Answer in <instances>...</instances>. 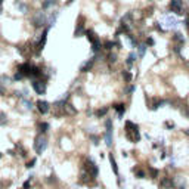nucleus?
<instances>
[{
    "instance_id": "5",
    "label": "nucleus",
    "mask_w": 189,
    "mask_h": 189,
    "mask_svg": "<svg viewBox=\"0 0 189 189\" xmlns=\"http://www.w3.org/2000/svg\"><path fill=\"white\" fill-rule=\"evenodd\" d=\"M31 87H33V90H34L37 95H46V90H47V84H46L43 80H39V78H33V81H31Z\"/></svg>"
},
{
    "instance_id": "40",
    "label": "nucleus",
    "mask_w": 189,
    "mask_h": 189,
    "mask_svg": "<svg viewBox=\"0 0 189 189\" xmlns=\"http://www.w3.org/2000/svg\"><path fill=\"white\" fill-rule=\"evenodd\" d=\"M31 179H33V176H30V179L24 183V189H30L31 188Z\"/></svg>"
},
{
    "instance_id": "49",
    "label": "nucleus",
    "mask_w": 189,
    "mask_h": 189,
    "mask_svg": "<svg viewBox=\"0 0 189 189\" xmlns=\"http://www.w3.org/2000/svg\"><path fill=\"white\" fill-rule=\"evenodd\" d=\"M185 133H186V134H189V129H186V130H185Z\"/></svg>"
},
{
    "instance_id": "34",
    "label": "nucleus",
    "mask_w": 189,
    "mask_h": 189,
    "mask_svg": "<svg viewBox=\"0 0 189 189\" xmlns=\"http://www.w3.org/2000/svg\"><path fill=\"white\" fill-rule=\"evenodd\" d=\"M115 44H118V43H115V42H111V40H109V42H105V43H104V47H105L106 50H112V47H114Z\"/></svg>"
},
{
    "instance_id": "46",
    "label": "nucleus",
    "mask_w": 189,
    "mask_h": 189,
    "mask_svg": "<svg viewBox=\"0 0 189 189\" xmlns=\"http://www.w3.org/2000/svg\"><path fill=\"white\" fill-rule=\"evenodd\" d=\"M6 93V89H5V86L3 84H0V95H5Z\"/></svg>"
},
{
    "instance_id": "19",
    "label": "nucleus",
    "mask_w": 189,
    "mask_h": 189,
    "mask_svg": "<svg viewBox=\"0 0 189 189\" xmlns=\"http://www.w3.org/2000/svg\"><path fill=\"white\" fill-rule=\"evenodd\" d=\"M86 37H87V40H89L90 43H95V42L100 40L99 37L96 35V33H95L93 30H86Z\"/></svg>"
},
{
    "instance_id": "15",
    "label": "nucleus",
    "mask_w": 189,
    "mask_h": 189,
    "mask_svg": "<svg viewBox=\"0 0 189 189\" xmlns=\"http://www.w3.org/2000/svg\"><path fill=\"white\" fill-rule=\"evenodd\" d=\"M93 62H95V58L89 59V61H86L84 64L80 67V72H87V71H90L92 67H93Z\"/></svg>"
},
{
    "instance_id": "26",
    "label": "nucleus",
    "mask_w": 189,
    "mask_h": 189,
    "mask_svg": "<svg viewBox=\"0 0 189 189\" xmlns=\"http://www.w3.org/2000/svg\"><path fill=\"white\" fill-rule=\"evenodd\" d=\"M64 112H67L68 115H75V114H77V109H75L71 104H67L65 108H64Z\"/></svg>"
},
{
    "instance_id": "4",
    "label": "nucleus",
    "mask_w": 189,
    "mask_h": 189,
    "mask_svg": "<svg viewBox=\"0 0 189 189\" xmlns=\"http://www.w3.org/2000/svg\"><path fill=\"white\" fill-rule=\"evenodd\" d=\"M46 148H47V139H46L43 134H39V136L34 139V151H35V154L42 155L44 151H46Z\"/></svg>"
},
{
    "instance_id": "45",
    "label": "nucleus",
    "mask_w": 189,
    "mask_h": 189,
    "mask_svg": "<svg viewBox=\"0 0 189 189\" xmlns=\"http://www.w3.org/2000/svg\"><path fill=\"white\" fill-rule=\"evenodd\" d=\"M185 27H186V30L189 33V16H186V19H185Z\"/></svg>"
},
{
    "instance_id": "10",
    "label": "nucleus",
    "mask_w": 189,
    "mask_h": 189,
    "mask_svg": "<svg viewBox=\"0 0 189 189\" xmlns=\"http://www.w3.org/2000/svg\"><path fill=\"white\" fill-rule=\"evenodd\" d=\"M49 30H50V27H46V28L43 30V33H42V37H40L39 43H37V50H39V52H42V50L44 49V46H46V42H47V34H49Z\"/></svg>"
},
{
    "instance_id": "25",
    "label": "nucleus",
    "mask_w": 189,
    "mask_h": 189,
    "mask_svg": "<svg viewBox=\"0 0 189 189\" xmlns=\"http://www.w3.org/2000/svg\"><path fill=\"white\" fill-rule=\"evenodd\" d=\"M114 109L118 112V117L121 118L124 115V112H126V105L124 104H117V105H114Z\"/></svg>"
},
{
    "instance_id": "51",
    "label": "nucleus",
    "mask_w": 189,
    "mask_h": 189,
    "mask_svg": "<svg viewBox=\"0 0 189 189\" xmlns=\"http://www.w3.org/2000/svg\"><path fill=\"white\" fill-rule=\"evenodd\" d=\"M0 2H3V0H0Z\"/></svg>"
},
{
    "instance_id": "52",
    "label": "nucleus",
    "mask_w": 189,
    "mask_h": 189,
    "mask_svg": "<svg viewBox=\"0 0 189 189\" xmlns=\"http://www.w3.org/2000/svg\"><path fill=\"white\" fill-rule=\"evenodd\" d=\"M188 16H189V14H188Z\"/></svg>"
},
{
    "instance_id": "50",
    "label": "nucleus",
    "mask_w": 189,
    "mask_h": 189,
    "mask_svg": "<svg viewBox=\"0 0 189 189\" xmlns=\"http://www.w3.org/2000/svg\"><path fill=\"white\" fill-rule=\"evenodd\" d=\"M2 157H3V154H2V152H0V158H2Z\"/></svg>"
},
{
    "instance_id": "27",
    "label": "nucleus",
    "mask_w": 189,
    "mask_h": 189,
    "mask_svg": "<svg viewBox=\"0 0 189 189\" xmlns=\"http://www.w3.org/2000/svg\"><path fill=\"white\" fill-rule=\"evenodd\" d=\"M106 114H108V108H106V106L99 108V109H96V112H95V115H96L98 118H102V117H105Z\"/></svg>"
},
{
    "instance_id": "48",
    "label": "nucleus",
    "mask_w": 189,
    "mask_h": 189,
    "mask_svg": "<svg viewBox=\"0 0 189 189\" xmlns=\"http://www.w3.org/2000/svg\"><path fill=\"white\" fill-rule=\"evenodd\" d=\"M72 2H74V0H68V2H67V5H71Z\"/></svg>"
},
{
    "instance_id": "3",
    "label": "nucleus",
    "mask_w": 189,
    "mask_h": 189,
    "mask_svg": "<svg viewBox=\"0 0 189 189\" xmlns=\"http://www.w3.org/2000/svg\"><path fill=\"white\" fill-rule=\"evenodd\" d=\"M47 24V15L44 10H39L35 12L34 16H33V25L35 28H46L44 25Z\"/></svg>"
},
{
    "instance_id": "9",
    "label": "nucleus",
    "mask_w": 189,
    "mask_h": 189,
    "mask_svg": "<svg viewBox=\"0 0 189 189\" xmlns=\"http://www.w3.org/2000/svg\"><path fill=\"white\" fill-rule=\"evenodd\" d=\"M35 106H37V111H39L40 112V114H47V112L50 111V104L47 102V100H37V102H35Z\"/></svg>"
},
{
    "instance_id": "37",
    "label": "nucleus",
    "mask_w": 189,
    "mask_h": 189,
    "mask_svg": "<svg viewBox=\"0 0 189 189\" xmlns=\"http://www.w3.org/2000/svg\"><path fill=\"white\" fill-rule=\"evenodd\" d=\"M21 80H24V75L22 74H19L18 71L15 72V75H14V81H21Z\"/></svg>"
},
{
    "instance_id": "39",
    "label": "nucleus",
    "mask_w": 189,
    "mask_h": 189,
    "mask_svg": "<svg viewBox=\"0 0 189 189\" xmlns=\"http://www.w3.org/2000/svg\"><path fill=\"white\" fill-rule=\"evenodd\" d=\"M108 59H109V62H112V64H114V62H117V55H115V53H109Z\"/></svg>"
},
{
    "instance_id": "2",
    "label": "nucleus",
    "mask_w": 189,
    "mask_h": 189,
    "mask_svg": "<svg viewBox=\"0 0 189 189\" xmlns=\"http://www.w3.org/2000/svg\"><path fill=\"white\" fill-rule=\"evenodd\" d=\"M112 130H114V124H112L111 118L105 120V133H104V139H105V145L108 148H112Z\"/></svg>"
},
{
    "instance_id": "6",
    "label": "nucleus",
    "mask_w": 189,
    "mask_h": 189,
    "mask_svg": "<svg viewBox=\"0 0 189 189\" xmlns=\"http://www.w3.org/2000/svg\"><path fill=\"white\" fill-rule=\"evenodd\" d=\"M84 170H86V173H89L92 177L95 179V177H98V174H99V169H98V166L93 162V160L92 158H89V160H86V164H84Z\"/></svg>"
},
{
    "instance_id": "16",
    "label": "nucleus",
    "mask_w": 189,
    "mask_h": 189,
    "mask_svg": "<svg viewBox=\"0 0 189 189\" xmlns=\"http://www.w3.org/2000/svg\"><path fill=\"white\" fill-rule=\"evenodd\" d=\"M58 16H59V12H58V10H53L52 14H50V15L47 16V24H49V27H52V25H55V24H56Z\"/></svg>"
},
{
    "instance_id": "11",
    "label": "nucleus",
    "mask_w": 189,
    "mask_h": 189,
    "mask_svg": "<svg viewBox=\"0 0 189 189\" xmlns=\"http://www.w3.org/2000/svg\"><path fill=\"white\" fill-rule=\"evenodd\" d=\"M164 22H166V28L167 30H176V28H177V25H179V21L176 19L174 16H170V15L164 16Z\"/></svg>"
},
{
    "instance_id": "29",
    "label": "nucleus",
    "mask_w": 189,
    "mask_h": 189,
    "mask_svg": "<svg viewBox=\"0 0 189 189\" xmlns=\"http://www.w3.org/2000/svg\"><path fill=\"white\" fill-rule=\"evenodd\" d=\"M49 123H46V121H43V123H40L39 124V132H40V134H44L47 130H49Z\"/></svg>"
},
{
    "instance_id": "33",
    "label": "nucleus",
    "mask_w": 189,
    "mask_h": 189,
    "mask_svg": "<svg viewBox=\"0 0 189 189\" xmlns=\"http://www.w3.org/2000/svg\"><path fill=\"white\" fill-rule=\"evenodd\" d=\"M123 78H124V81H126V83H130V81H132V78H133V75H132V72H130V71H123Z\"/></svg>"
},
{
    "instance_id": "44",
    "label": "nucleus",
    "mask_w": 189,
    "mask_h": 189,
    "mask_svg": "<svg viewBox=\"0 0 189 189\" xmlns=\"http://www.w3.org/2000/svg\"><path fill=\"white\" fill-rule=\"evenodd\" d=\"M148 44H149V46H154V44H155V40L152 39V37H148V40H146V46H148Z\"/></svg>"
},
{
    "instance_id": "24",
    "label": "nucleus",
    "mask_w": 189,
    "mask_h": 189,
    "mask_svg": "<svg viewBox=\"0 0 189 189\" xmlns=\"http://www.w3.org/2000/svg\"><path fill=\"white\" fill-rule=\"evenodd\" d=\"M136 49H137V58H143V56H145V53H146L148 46H146V44H139Z\"/></svg>"
},
{
    "instance_id": "23",
    "label": "nucleus",
    "mask_w": 189,
    "mask_h": 189,
    "mask_svg": "<svg viewBox=\"0 0 189 189\" xmlns=\"http://www.w3.org/2000/svg\"><path fill=\"white\" fill-rule=\"evenodd\" d=\"M55 3H56V0H42V9H43V10L50 9Z\"/></svg>"
},
{
    "instance_id": "17",
    "label": "nucleus",
    "mask_w": 189,
    "mask_h": 189,
    "mask_svg": "<svg viewBox=\"0 0 189 189\" xmlns=\"http://www.w3.org/2000/svg\"><path fill=\"white\" fill-rule=\"evenodd\" d=\"M173 40L177 43L176 46H180V47H182V46L185 44V42H186V40H185V35H183L182 33H176V34L173 35Z\"/></svg>"
},
{
    "instance_id": "20",
    "label": "nucleus",
    "mask_w": 189,
    "mask_h": 189,
    "mask_svg": "<svg viewBox=\"0 0 189 189\" xmlns=\"http://www.w3.org/2000/svg\"><path fill=\"white\" fill-rule=\"evenodd\" d=\"M83 34H86V30H84V27H83V24H77L75 31H74V37H81Z\"/></svg>"
},
{
    "instance_id": "28",
    "label": "nucleus",
    "mask_w": 189,
    "mask_h": 189,
    "mask_svg": "<svg viewBox=\"0 0 189 189\" xmlns=\"http://www.w3.org/2000/svg\"><path fill=\"white\" fill-rule=\"evenodd\" d=\"M126 39L129 40V44H130V47H137L139 44H137V40L134 39V37L132 35V34H126Z\"/></svg>"
},
{
    "instance_id": "42",
    "label": "nucleus",
    "mask_w": 189,
    "mask_h": 189,
    "mask_svg": "<svg viewBox=\"0 0 189 189\" xmlns=\"http://www.w3.org/2000/svg\"><path fill=\"white\" fill-rule=\"evenodd\" d=\"M90 139L93 141V143H95V145H98V143H99V137H98L96 134H90Z\"/></svg>"
},
{
    "instance_id": "47",
    "label": "nucleus",
    "mask_w": 189,
    "mask_h": 189,
    "mask_svg": "<svg viewBox=\"0 0 189 189\" xmlns=\"http://www.w3.org/2000/svg\"><path fill=\"white\" fill-rule=\"evenodd\" d=\"M185 115H186V117H188V118H189V106H188V109H186V111H185Z\"/></svg>"
},
{
    "instance_id": "32",
    "label": "nucleus",
    "mask_w": 189,
    "mask_h": 189,
    "mask_svg": "<svg viewBox=\"0 0 189 189\" xmlns=\"http://www.w3.org/2000/svg\"><path fill=\"white\" fill-rule=\"evenodd\" d=\"M133 171H134V174H136V177H137V179H145V177H146L145 171L141 170V169H133Z\"/></svg>"
},
{
    "instance_id": "8",
    "label": "nucleus",
    "mask_w": 189,
    "mask_h": 189,
    "mask_svg": "<svg viewBox=\"0 0 189 189\" xmlns=\"http://www.w3.org/2000/svg\"><path fill=\"white\" fill-rule=\"evenodd\" d=\"M31 64L30 62H24V64H21V65H18V72L19 74H22L24 75V78H31Z\"/></svg>"
},
{
    "instance_id": "30",
    "label": "nucleus",
    "mask_w": 189,
    "mask_h": 189,
    "mask_svg": "<svg viewBox=\"0 0 189 189\" xmlns=\"http://www.w3.org/2000/svg\"><path fill=\"white\" fill-rule=\"evenodd\" d=\"M136 58H137V53L136 52H130L129 53V56H127V65H133L134 64V61H136Z\"/></svg>"
},
{
    "instance_id": "21",
    "label": "nucleus",
    "mask_w": 189,
    "mask_h": 189,
    "mask_svg": "<svg viewBox=\"0 0 189 189\" xmlns=\"http://www.w3.org/2000/svg\"><path fill=\"white\" fill-rule=\"evenodd\" d=\"M161 186H162V188H174V185H173V179H171V177H162V180H161Z\"/></svg>"
},
{
    "instance_id": "12",
    "label": "nucleus",
    "mask_w": 189,
    "mask_h": 189,
    "mask_svg": "<svg viewBox=\"0 0 189 189\" xmlns=\"http://www.w3.org/2000/svg\"><path fill=\"white\" fill-rule=\"evenodd\" d=\"M173 185H174V189H186V179L183 176H174Z\"/></svg>"
},
{
    "instance_id": "14",
    "label": "nucleus",
    "mask_w": 189,
    "mask_h": 189,
    "mask_svg": "<svg viewBox=\"0 0 189 189\" xmlns=\"http://www.w3.org/2000/svg\"><path fill=\"white\" fill-rule=\"evenodd\" d=\"M167 102L164 99H158V98H155L154 100H152V104L149 105V108L152 109V111H155V109H158V108H161V106H164Z\"/></svg>"
},
{
    "instance_id": "1",
    "label": "nucleus",
    "mask_w": 189,
    "mask_h": 189,
    "mask_svg": "<svg viewBox=\"0 0 189 189\" xmlns=\"http://www.w3.org/2000/svg\"><path fill=\"white\" fill-rule=\"evenodd\" d=\"M126 137L132 142L137 143L141 141V132H139V126L132 123V121H126Z\"/></svg>"
},
{
    "instance_id": "7",
    "label": "nucleus",
    "mask_w": 189,
    "mask_h": 189,
    "mask_svg": "<svg viewBox=\"0 0 189 189\" xmlns=\"http://www.w3.org/2000/svg\"><path fill=\"white\" fill-rule=\"evenodd\" d=\"M169 9L176 15H183V0H170Z\"/></svg>"
},
{
    "instance_id": "18",
    "label": "nucleus",
    "mask_w": 189,
    "mask_h": 189,
    "mask_svg": "<svg viewBox=\"0 0 189 189\" xmlns=\"http://www.w3.org/2000/svg\"><path fill=\"white\" fill-rule=\"evenodd\" d=\"M108 158H109V162H111V169H112V171H114V174L118 177V166H117L115 157L112 155V154H109V155H108Z\"/></svg>"
},
{
    "instance_id": "38",
    "label": "nucleus",
    "mask_w": 189,
    "mask_h": 189,
    "mask_svg": "<svg viewBox=\"0 0 189 189\" xmlns=\"http://www.w3.org/2000/svg\"><path fill=\"white\" fill-rule=\"evenodd\" d=\"M134 90H136V86H129L127 89H126V93H127V95H132Z\"/></svg>"
},
{
    "instance_id": "36",
    "label": "nucleus",
    "mask_w": 189,
    "mask_h": 189,
    "mask_svg": "<svg viewBox=\"0 0 189 189\" xmlns=\"http://www.w3.org/2000/svg\"><path fill=\"white\" fill-rule=\"evenodd\" d=\"M148 169H149V171H151V177H152V179H157V177H158V170L154 169V167H148Z\"/></svg>"
},
{
    "instance_id": "35",
    "label": "nucleus",
    "mask_w": 189,
    "mask_h": 189,
    "mask_svg": "<svg viewBox=\"0 0 189 189\" xmlns=\"http://www.w3.org/2000/svg\"><path fill=\"white\" fill-rule=\"evenodd\" d=\"M8 123V115L5 112H0V126H6Z\"/></svg>"
},
{
    "instance_id": "43",
    "label": "nucleus",
    "mask_w": 189,
    "mask_h": 189,
    "mask_svg": "<svg viewBox=\"0 0 189 189\" xmlns=\"http://www.w3.org/2000/svg\"><path fill=\"white\" fill-rule=\"evenodd\" d=\"M34 164H35V158H33L31 161H28V162H27V169H33V167H34Z\"/></svg>"
},
{
    "instance_id": "13",
    "label": "nucleus",
    "mask_w": 189,
    "mask_h": 189,
    "mask_svg": "<svg viewBox=\"0 0 189 189\" xmlns=\"http://www.w3.org/2000/svg\"><path fill=\"white\" fill-rule=\"evenodd\" d=\"M14 6L18 9V12H21L22 15L28 14V5L24 2V0H14Z\"/></svg>"
},
{
    "instance_id": "31",
    "label": "nucleus",
    "mask_w": 189,
    "mask_h": 189,
    "mask_svg": "<svg viewBox=\"0 0 189 189\" xmlns=\"http://www.w3.org/2000/svg\"><path fill=\"white\" fill-rule=\"evenodd\" d=\"M10 77H9V75H6V74H2V75H0V84H10Z\"/></svg>"
},
{
    "instance_id": "22",
    "label": "nucleus",
    "mask_w": 189,
    "mask_h": 189,
    "mask_svg": "<svg viewBox=\"0 0 189 189\" xmlns=\"http://www.w3.org/2000/svg\"><path fill=\"white\" fill-rule=\"evenodd\" d=\"M21 104L25 106V109H28V111H31V109L34 108L33 102H31V100H30L28 98H22V99H21Z\"/></svg>"
},
{
    "instance_id": "41",
    "label": "nucleus",
    "mask_w": 189,
    "mask_h": 189,
    "mask_svg": "<svg viewBox=\"0 0 189 189\" xmlns=\"http://www.w3.org/2000/svg\"><path fill=\"white\" fill-rule=\"evenodd\" d=\"M164 124H166V127H167V129H170V130L176 127V126H174V123H173V121H166Z\"/></svg>"
}]
</instances>
